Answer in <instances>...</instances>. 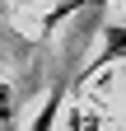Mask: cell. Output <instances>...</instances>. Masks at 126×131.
Listing matches in <instances>:
<instances>
[{"label":"cell","instance_id":"cell-1","mask_svg":"<svg viewBox=\"0 0 126 131\" xmlns=\"http://www.w3.org/2000/svg\"><path fill=\"white\" fill-rule=\"evenodd\" d=\"M117 61H121V24H112V28H107V52H98V61H93L89 70L75 80V84H89L98 70H107V66H117Z\"/></svg>","mask_w":126,"mask_h":131},{"label":"cell","instance_id":"cell-2","mask_svg":"<svg viewBox=\"0 0 126 131\" xmlns=\"http://www.w3.org/2000/svg\"><path fill=\"white\" fill-rule=\"evenodd\" d=\"M61 103H66V89H52V94L42 98V108H37V117H33V126H28V131H52L56 117H61Z\"/></svg>","mask_w":126,"mask_h":131},{"label":"cell","instance_id":"cell-3","mask_svg":"<svg viewBox=\"0 0 126 131\" xmlns=\"http://www.w3.org/2000/svg\"><path fill=\"white\" fill-rule=\"evenodd\" d=\"M0 131H14V89L0 75Z\"/></svg>","mask_w":126,"mask_h":131}]
</instances>
